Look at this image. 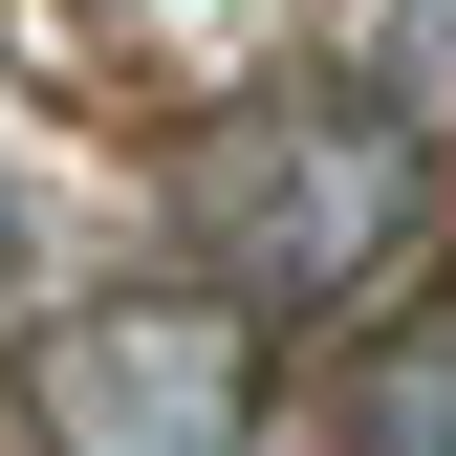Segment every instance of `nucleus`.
<instances>
[{
  "label": "nucleus",
  "mask_w": 456,
  "mask_h": 456,
  "mask_svg": "<svg viewBox=\"0 0 456 456\" xmlns=\"http://www.w3.org/2000/svg\"><path fill=\"white\" fill-rule=\"evenodd\" d=\"M175 217L240 305H370L391 261L435 240V131L391 87H261L175 152Z\"/></svg>",
  "instance_id": "f257e3e1"
},
{
  "label": "nucleus",
  "mask_w": 456,
  "mask_h": 456,
  "mask_svg": "<svg viewBox=\"0 0 456 456\" xmlns=\"http://www.w3.org/2000/svg\"><path fill=\"white\" fill-rule=\"evenodd\" d=\"M22 456H261V305L240 282H109L22 348Z\"/></svg>",
  "instance_id": "f03ea898"
},
{
  "label": "nucleus",
  "mask_w": 456,
  "mask_h": 456,
  "mask_svg": "<svg viewBox=\"0 0 456 456\" xmlns=\"http://www.w3.org/2000/svg\"><path fill=\"white\" fill-rule=\"evenodd\" d=\"M348 456H456V282L348 348Z\"/></svg>",
  "instance_id": "7ed1b4c3"
},
{
  "label": "nucleus",
  "mask_w": 456,
  "mask_h": 456,
  "mask_svg": "<svg viewBox=\"0 0 456 456\" xmlns=\"http://www.w3.org/2000/svg\"><path fill=\"white\" fill-rule=\"evenodd\" d=\"M413 87H456V0H413Z\"/></svg>",
  "instance_id": "20e7f679"
},
{
  "label": "nucleus",
  "mask_w": 456,
  "mask_h": 456,
  "mask_svg": "<svg viewBox=\"0 0 456 456\" xmlns=\"http://www.w3.org/2000/svg\"><path fill=\"white\" fill-rule=\"evenodd\" d=\"M22 240H44V217H22V196H0V261H22Z\"/></svg>",
  "instance_id": "39448f33"
}]
</instances>
